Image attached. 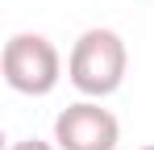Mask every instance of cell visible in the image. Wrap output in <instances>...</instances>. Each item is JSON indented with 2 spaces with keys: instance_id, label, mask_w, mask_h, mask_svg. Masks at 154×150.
Returning a JSON list of instances; mask_svg holds the SVG:
<instances>
[{
  "instance_id": "4",
  "label": "cell",
  "mask_w": 154,
  "mask_h": 150,
  "mask_svg": "<svg viewBox=\"0 0 154 150\" xmlns=\"http://www.w3.org/2000/svg\"><path fill=\"white\" fill-rule=\"evenodd\" d=\"M8 150H58V146H50V142H42V138H21V142H13Z\"/></svg>"
},
{
  "instance_id": "5",
  "label": "cell",
  "mask_w": 154,
  "mask_h": 150,
  "mask_svg": "<svg viewBox=\"0 0 154 150\" xmlns=\"http://www.w3.org/2000/svg\"><path fill=\"white\" fill-rule=\"evenodd\" d=\"M137 150H154V142H146V146H137Z\"/></svg>"
},
{
  "instance_id": "3",
  "label": "cell",
  "mask_w": 154,
  "mask_h": 150,
  "mask_svg": "<svg viewBox=\"0 0 154 150\" xmlns=\"http://www.w3.org/2000/svg\"><path fill=\"white\" fill-rule=\"evenodd\" d=\"M121 121L100 100H75L54 117V146L58 150H117Z\"/></svg>"
},
{
  "instance_id": "2",
  "label": "cell",
  "mask_w": 154,
  "mask_h": 150,
  "mask_svg": "<svg viewBox=\"0 0 154 150\" xmlns=\"http://www.w3.org/2000/svg\"><path fill=\"white\" fill-rule=\"evenodd\" d=\"M4 83L17 96H50L63 79V54L46 33H13L4 42Z\"/></svg>"
},
{
  "instance_id": "1",
  "label": "cell",
  "mask_w": 154,
  "mask_h": 150,
  "mask_svg": "<svg viewBox=\"0 0 154 150\" xmlns=\"http://www.w3.org/2000/svg\"><path fill=\"white\" fill-rule=\"evenodd\" d=\"M125 71H129L125 38L117 29H104V25L83 29L67 54V79L83 100H104L112 92H121Z\"/></svg>"
}]
</instances>
